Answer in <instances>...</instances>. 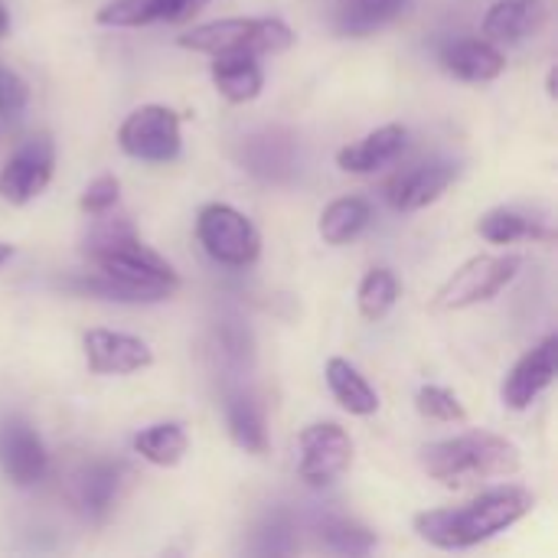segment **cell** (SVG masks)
<instances>
[{
    "label": "cell",
    "mask_w": 558,
    "mask_h": 558,
    "mask_svg": "<svg viewBox=\"0 0 558 558\" xmlns=\"http://www.w3.org/2000/svg\"><path fill=\"white\" fill-rule=\"evenodd\" d=\"M88 262L111 278L118 288L131 294V301H163L177 291L180 278L167 258H160L150 245L141 242L128 216L98 213L92 232L82 242Z\"/></svg>",
    "instance_id": "6da1fadb"
},
{
    "label": "cell",
    "mask_w": 558,
    "mask_h": 558,
    "mask_svg": "<svg viewBox=\"0 0 558 558\" xmlns=\"http://www.w3.org/2000/svg\"><path fill=\"white\" fill-rule=\"evenodd\" d=\"M533 494L523 487H497L474 504L418 513L415 533L438 549H471L517 526L533 513Z\"/></svg>",
    "instance_id": "7a4b0ae2"
},
{
    "label": "cell",
    "mask_w": 558,
    "mask_h": 558,
    "mask_svg": "<svg viewBox=\"0 0 558 558\" xmlns=\"http://www.w3.org/2000/svg\"><path fill=\"white\" fill-rule=\"evenodd\" d=\"M422 468L445 487H468L477 481L513 477L520 471V448L494 432H468L422 448Z\"/></svg>",
    "instance_id": "3957f363"
},
{
    "label": "cell",
    "mask_w": 558,
    "mask_h": 558,
    "mask_svg": "<svg viewBox=\"0 0 558 558\" xmlns=\"http://www.w3.org/2000/svg\"><path fill=\"white\" fill-rule=\"evenodd\" d=\"M183 49L222 56V52H248V56H268L284 52L294 43V33L288 23L271 16H252V20H216L193 26L177 39Z\"/></svg>",
    "instance_id": "277c9868"
},
{
    "label": "cell",
    "mask_w": 558,
    "mask_h": 558,
    "mask_svg": "<svg viewBox=\"0 0 558 558\" xmlns=\"http://www.w3.org/2000/svg\"><path fill=\"white\" fill-rule=\"evenodd\" d=\"M196 235H199V245L206 248V255L229 268H245L262 252V235L252 226V219L226 203H209L199 209Z\"/></svg>",
    "instance_id": "5b68a950"
},
{
    "label": "cell",
    "mask_w": 558,
    "mask_h": 558,
    "mask_svg": "<svg viewBox=\"0 0 558 558\" xmlns=\"http://www.w3.org/2000/svg\"><path fill=\"white\" fill-rule=\"evenodd\" d=\"M523 268L520 255H477L468 265H461L435 294V307L441 311H461L481 301L497 298Z\"/></svg>",
    "instance_id": "8992f818"
},
{
    "label": "cell",
    "mask_w": 558,
    "mask_h": 558,
    "mask_svg": "<svg viewBox=\"0 0 558 558\" xmlns=\"http://www.w3.org/2000/svg\"><path fill=\"white\" fill-rule=\"evenodd\" d=\"M118 144L134 160L167 163L180 154V114L167 105H144L124 118Z\"/></svg>",
    "instance_id": "52a82bcc"
},
{
    "label": "cell",
    "mask_w": 558,
    "mask_h": 558,
    "mask_svg": "<svg viewBox=\"0 0 558 558\" xmlns=\"http://www.w3.org/2000/svg\"><path fill=\"white\" fill-rule=\"evenodd\" d=\"M298 448H301L298 474L307 487L317 490L340 481L353 464V441L337 422L307 425L298 438Z\"/></svg>",
    "instance_id": "ba28073f"
},
{
    "label": "cell",
    "mask_w": 558,
    "mask_h": 558,
    "mask_svg": "<svg viewBox=\"0 0 558 558\" xmlns=\"http://www.w3.org/2000/svg\"><path fill=\"white\" fill-rule=\"evenodd\" d=\"M239 163L265 183H291L301 170V144L288 128H262L239 144Z\"/></svg>",
    "instance_id": "9c48e42d"
},
{
    "label": "cell",
    "mask_w": 558,
    "mask_h": 558,
    "mask_svg": "<svg viewBox=\"0 0 558 558\" xmlns=\"http://www.w3.org/2000/svg\"><path fill=\"white\" fill-rule=\"evenodd\" d=\"M52 167H56L52 141L49 137L26 141L23 147H16V154L0 170V199H7L13 206H26L49 186Z\"/></svg>",
    "instance_id": "30bf717a"
},
{
    "label": "cell",
    "mask_w": 558,
    "mask_h": 558,
    "mask_svg": "<svg viewBox=\"0 0 558 558\" xmlns=\"http://www.w3.org/2000/svg\"><path fill=\"white\" fill-rule=\"evenodd\" d=\"M85 363L95 376H131L154 363V353L144 340L118 330L95 327L82 337Z\"/></svg>",
    "instance_id": "8fae6325"
},
{
    "label": "cell",
    "mask_w": 558,
    "mask_h": 558,
    "mask_svg": "<svg viewBox=\"0 0 558 558\" xmlns=\"http://www.w3.org/2000/svg\"><path fill=\"white\" fill-rule=\"evenodd\" d=\"M558 373V337H546L539 347H533L507 376L504 383V405L513 412L530 409L556 379Z\"/></svg>",
    "instance_id": "7c38bea8"
},
{
    "label": "cell",
    "mask_w": 558,
    "mask_h": 558,
    "mask_svg": "<svg viewBox=\"0 0 558 558\" xmlns=\"http://www.w3.org/2000/svg\"><path fill=\"white\" fill-rule=\"evenodd\" d=\"M0 468L16 487H33L46 477L49 454L43 438L20 418H10L0 428Z\"/></svg>",
    "instance_id": "4fadbf2b"
},
{
    "label": "cell",
    "mask_w": 558,
    "mask_h": 558,
    "mask_svg": "<svg viewBox=\"0 0 558 558\" xmlns=\"http://www.w3.org/2000/svg\"><path fill=\"white\" fill-rule=\"evenodd\" d=\"M454 177H458V167L451 160L418 163V167L399 173L386 186V199L399 213H415V209H425L428 203H435L454 183Z\"/></svg>",
    "instance_id": "5bb4252c"
},
{
    "label": "cell",
    "mask_w": 558,
    "mask_h": 558,
    "mask_svg": "<svg viewBox=\"0 0 558 558\" xmlns=\"http://www.w3.org/2000/svg\"><path fill=\"white\" fill-rule=\"evenodd\" d=\"M121 490V468L111 461H92L75 471L69 484V500L85 520H105Z\"/></svg>",
    "instance_id": "9a60e30c"
},
{
    "label": "cell",
    "mask_w": 558,
    "mask_h": 558,
    "mask_svg": "<svg viewBox=\"0 0 558 558\" xmlns=\"http://www.w3.org/2000/svg\"><path fill=\"white\" fill-rule=\"evenodd\" d=\"M206 0H111L98 10L101 26L128 29V26H147V23H180L190 20L196 10H203Z\"/></svg>",
    "instance_id": "2e32d148"
},
{
    "label": "cell",
    "mask_w": 558,
    "mask_h": 558,
    "mask_svg": "<svg viewBox=\"0 0 558 558\" xmlns=\"http://www.w3.org/2000/svg\"><path fill=\"white\" fill-rule=\"evenodd\" d=\"M438 56L445 72L461 82H494L507 69V56L490 39H451Z\"/></svg>",
    "instance_id": "e0dca14e"
},
{
    "label": "cell",
    "mask_w": 558,
    "mask_h": 558,
    "mask_svg": "<svg viewBox=\"0 0 558 558\" xmlns=\"http://www.w3.org/2000/svg\"><path fill=\"white\" fill-rule=\"evenodd\" d=\"M549 20L546 0H500L484 16V39L490 43H523L536 36Z\"/></svg>",
    "instance_id": "ac0fdd59"
},
{
    "label": "cell",
    "mask_w": 558,
    "mask_h": 558,
    "mask_svg": "<svg viewBox=\"0 0 558 558\" xmlns=\"http://www.w3.org/2000/svg\"><path fill=\"white\" fill-rule=\"evenodd\" d=\"M213 85L216 92L232 101V105H245L252 98L262 95V85H265V75H262V65H258V56H248V52H222V56H213Z\"/></svg>",
    "instance_id": "d6986e66"
},
{
    "label": "cell",
    "mask_w": 558,
    "mask_h": 558,
    "mask_svg": "<svg viewBox=\"0 0 558 558\" xmlns=\"http://www.w3.org/2000/svg\"><path fill=\"white\" fill-rule=\"evenodd\" d=\"M405 147V128L402 124H383L373 134H366L363 141L343 147L337 154L340 170L347 173H373L379 167H386L389 160H396Z\"/></svg>",
    "instance_id": "ffe728a7"
},
{
    "label": "cell",
    "mask_w": 558,
    "mask_h": 558,
    "mask_svg": "<svg viewBox=\"0 0 558 558\" xmlns=\"http://www.w3.org/2000/svg\"><path fill=\"white\" fill-rule=\"evenodd\" d=\"M226 425L232 441L248 451V454H265L268 451V432H265V415L262 405L255 402L252 392L232 389L226 392Z\"/></svg>",
    "instance_id": "44dd1931"
},
{
    "label": "cell",
    "mask_w": 558,
    "mask_h": 558,
    "mask_svg": "<svg viewBox=\"0 0 558 558\" xmlns=\"http://www.w3.org/2000/svg\"><path fill=\"white\" fill-rule=\"evenodd\" d=\"M327 386L333 392V399L350 412V415H376L379 409V396L376 389L366 383V376L343 356H333L327 363Z\"/></svg>",
    "instance_id": "7402d4cb"
},
{
    "label": "cell",
    "mask_w": 558,
    "mask_h": 558,
    "mask_svg": "<svg viewBox=\"0 0 558 558\" xmlns=\"http://www.w3.org/2000/svg\"><path fill=\"white\" fill-rule=\"evenodd\" d=\"M373 222V206L366 196H343L333 199L320 216V235L327 245H347L353 242L366 226Z\"/></svg>",
    "instance_id": "603a6c76"
},
{
    "label": "cell",
    "mask_w": 558,
    "mask_h": 558,
    "mask_svg": "<svg viewBox=\"0 0 558 558\" xmlns=\"http://www.w3.org/2000/svg\"><path fill=\"white\" fill-rule=\"evenodd\" d=\"M405 10V0H347L337 10V29L343 36H369L389 26Z\"/></svg>",
    "instance_id": "cb8c5ba5"
},
{
    "label": "cell",
    "mask_w": 558,
    "mask_h": 558,
    "mask_svg": "<svg viewBox=\"0 0 558 558\" xmlns=\"http://www.w3.org/2000/svg\"><path fill=\"white\" fill-rule=\"evenodd\" d=\"M186 448H190L186 432L177 422H160V425H150L134 435V451L157 468H177L183 461Z\"/></svg>",
    "instance_id": "d4e9b609"
},
{
    "label": "cell",
    "mask_w": 558,
    "mask_h": 558,
    "mask_svg": "<svg viewBox=\"0 0 558 558\" xmlns=\"http://www.w3.org/2000/svg\"><path fill=\"white\" fill-rule=\"evenodd\" d=\"M477 232L481 239L494 242V245H510V242H520V239H533V235H543L536 219L517 213V209H490L481 222H477Z\"/></svg>",
    "instance_id": "484cf974"
},
{
    "label": "cell",
    "mask_w": 558,
    "mask_h": 558,
    "mask_svg": "<svg viewBox=\"0 0 558 558\" xmlns=\"http://www.w3.org/2000/svg\"><path fill=\"white\" fill-rule=\"evenodd\" d=\"M320 543L340 556H369L376 549V536L343 517H327L320 523Z\"/></svg>",
    "instance_id": "4316f807"
},
{
    "label": "cell",
    "mask_w": 558,
    "mask_h": 558,
    "mask_svg": "<svg viewBox=\"0 0 558 558\" xmlns=\"http://www.w3.org/2000/svg\"><path fill=\"white\" fill-rule=\"evenodd\" d=\"M399 298V281L389 268H373L360 284V314L366 320H383Z\"/></svg>",
    "instance_id": "83f0119b"
},
{
    "label": "cell",
    "mask_w": 558,
    "mask_h": 558,
    "mask_svg": "<svg viewBox=\"0 0 558 558\" xmlns=\"http://www.w3.org/2000/svg\"><path fill=\"white\" fill-rule=\"evenodd\" d=\"M415 405L432 422H464L468 418V412L458 402V396L441 389V386H422L418 396H415Z\"/></svg>",
    "instance_id": "f1b7e54d"
},
{
    "label": "cell",
    "mask_w": 558,
    "mask_h": 558,
    "mask_svg": "<svg viewBox=\"0 0 558 558\" xmlns=\"http://www.w3.org/2000/svg\"><path fill=\"white\" fill-rule=\"evenodd\" d=\"M255 536H258V543H255L258 556H284L294 549V530H291L288 513H271Z\"/></svg>",
    "instance_id": "f546056e"
},
{
    "label": "cell",
    "mask_w": 558,
    "mask_h": 558,
    "mask_svg": "<svg viewBox=\"0 0 558 558\" xmlns=\"http://www.w3.org/2000/svg\"><path fill=\"white\" fill-rule=\"evenodd\" d=\"M118 193H121V183L118 177H98L85 186L78 206L88 213V216H98V213H111L118 206Z\"/></svg>",
    "instance_id": "4dcf8cb0"
},
{
    "label": "cell",
    "mask_w": 558,
    "mask_h": 558,
    "mask_svg": "<svg viewBox=\"0 0 558 558\" xmlns=\"http://www.w3.org/2000/svg\"><path fill=\"white\" fill-rule=\"evenodd\" d=\"M26 101H29L26 82L13 69L0 65V118H20Z\"/></svg>",
    "instance_id": "1f68e13d"
},
{
    "label": "cell",
    "mask_w": 558,
    "mask_h": 558,
    "mask_svg": "<svg viewBox=\"0 0 558 558\" xmlns=\"http://www.w3.org/2000/svg\"><path fill=\"white\" fill-rule=\"evenodd\" d=\"M7 29H10V16H7V10L0 7V36H3Z\"/></svg>",
    "instance_id": "d6a6232c"
},
{
    "label": "cell",
    "mask_w": 558,
    "mask_h": 558,
    "mask_svg": "<svg viewBox=\"0 0 558 558\" xmlns=\"http://www.w3.org/2000/svg\"><path fill=\"white\" fill-rule=\"evenodd\" d=\"M10 255H13V248H10L7 242H0V265H3V262H7Z\"/></svg>",
    "instance_id": "836d02e7"
}]
</instances>
